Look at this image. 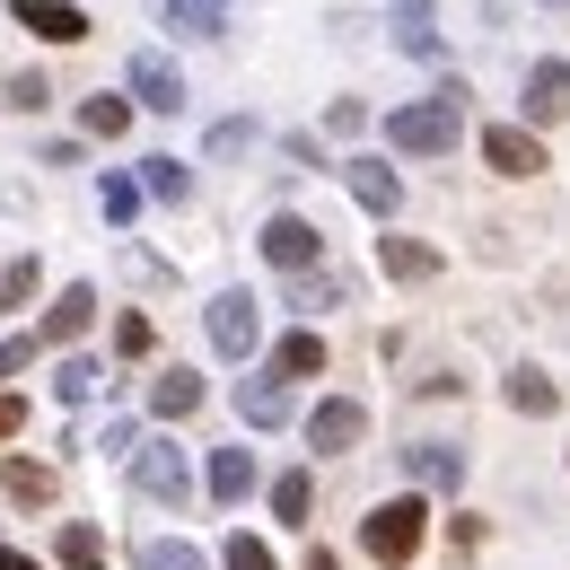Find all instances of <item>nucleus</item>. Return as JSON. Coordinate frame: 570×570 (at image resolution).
Segmentation results:
<instances>
[{
    "label": "nucleus",
    "instance_id": "nucleus-1",
    "mask_svg": "<svg viewBox=\"0 0 570 570\" xmlns=\"http://www.w3.org/2000/svg\"><path fill=\"white\" fill-rule=\"evenodd\" d=\"M456 132H465V79H448V88H430L422 106H395L386 115V149H413V158L456 149Z\"/></svg>",
    "mask_w": 570,
    "mask_h": 570
},
{
    "label": "nucleus",
    "instance_id": "nucleus-2",
    "mask_svg": "<svg viewBox=\"0 0 570 570\" xmlns=\"http://www.w3.org/2000/svg\"><path fill=\"white\" fill-rule=\"evenodd\" d=\"M422 492H395V500H377L368 518H360V553L368 562H386V570H404L413 553H422Z\"/></svg>",
    "mask_w": 570,
    "mask_h": 570
},
{
    "label": "nucleus",
    "instance_id": "nucleus-3",
    "mask_svg": "<svg viewBox=\"0 0 570 570\" xmlns=\"http://www.w3.org/2000/svg\"><path fill=\"white\" fill-rule=\"evenodd\" d=\"M264 255L282 264L289 282H298V273H325V228L298 219V212H273V219H264Z\"/></svg>",
    "mask_w": 570,
    "mask_h": 570
},
{
    "label": "nucleus",
    "instance_id": "nucleus-4",
    "mask_svg": "<svg viewBox=\"0 0 570 570\" xmlns=\"http://www.w3.org/2000/svg\"><path fill=\"white\" fill-rule=\"evenodd\" d=\"M360 439H368V404H360V395H325V404L307 413V448H316V456H352Z\"/></svg>",
    "mask_w": 570,
    "mask_h": 570
},
{
    "label": "nucleus",
    "instance_id": "nucleus-5",
    "mask_svg": "<svg viewBox=\"0 0 570 570\" xmlns=\"http://www.w3.org/2000/svg\"><path fill=\"white\" fill-rule=\"evenodd\" d=\"M334 176L352 185V203H360L368 219H377V228H386V219L404 212V185H395V167H386V158H343Z\"/></svg>",
    "mask_w": 570,
    "mask_h": 570
},
{
    "label": "nucleus",
    "instance_id": "nucleus-6",
    "mask_svg": "<svg viewBox=\"0 0 570 570\" xmlns=\"http://www.w3.org/2000/svg\"><path fill=\"white\" fill-rule=\"evenodd\" d=\"M212 343H219V360H246L264 343V307H255L246 289H219L212 298Z\"/></svg>",
    "mask_w": 570,
    "mask_h": 570
},
{
    "label": "nucleus",
    "instance_id": "nucleus-7",
    "mask_svg": "<svg viewBox=\"0 0 570 570\" xmlns=\"http://www.w3.org/2000/svg\"><path fill=\"white\" fill-rule=\"evenodd\" d=\"M132 483H141V500H176V509H185V492H194L185 448H176V439H149L141 456H132Z\"/></svg>",
    "mask_w": 570,
    "mask_h": 570
},
{
    "label": "nucleus",
    "instance_id": "nucleus-8",
    "mask_svg": "<svg viewBox=\"0 0 570 570\" xmlns=\"http://www.w3.org/2000/svg\"><path fill=\"white\" fill-rule=\"evenodd\" d=\"M483 167L492 176H544V141L527 124H483Z\"/></svg>",
    "mask_w": 570,
    "mask_h": 570
},
{
    "label": "nucleus",
    "instance_id": "nucleus-9",
    "mask_svg": "<svg viewBox=\"0 0 570 570\" xmlns=\"http://www.w3.org/2000/svg\"><path fill=\"white\" fill-rule=\"evenodd\" d=\"M88 325H97V289H88V282H71L62 298H53V307H45V325H36V343H45V352H62V343H79Z\"/></svg>",
    "mask_w": 570,
    "mask_h": 570
},
{
    "label": "nucleus",
    "instance_id": "nucleus-10",
    "mask_svg": "<svg viewBox=\"0 0 570 570\" xmlns=\"http://www.w3.org/2000/svg\"><path fill=\"white\" fill-rule=\"evenodd\" d=\"M132 97H141L149 115H185V71L167 53H132Z\"/></svg>",
    "mask_w": 570,
    "mask_h": 570
},
{
    "label": "nucleus",
    "instance_id": "nucleus-11",
    "mask_svg": "<svg viewBox=\"0 0 570 570\" xmlns=\"http://www.w3.org/2000/svg\"><path fill=\"white\" fill-rule=\"evenodd\" d=\"M9 18H18V27H36L45 45H88V9H71V0H18Z\"/></svg>",
    "mask_w": 570,
    "mask_h": 570
},
{
    "label": "nucleus",
    "instance_id": "nucleus-12",
    "mask_svg": "<svg viewBox=\"0 0 570 570\" xmlns=\"http://www.w3.org/2000/svg\"><path fill=\"white\" fill-rule=\"evenodd\" d=\"M404 474H413L422 492H456V483H465V456H456L448 439H413V448H404Z\"/></svg>",
    "mask_w": 570,
    "mask_h": 570
},
{
    "label": "nucleus",
    "instance_id": "nucleus-13",
    "mask_svg": "<svg viewBox=\"0 0 570 570\" xmlns=\"http://www.w3.org/2000/svg\"><path fill=\"white\" fill-rule=\"evenodd\" d=\"M237 422L246 430H282L289 422V377H237Z\"/></svg>",
    "mask_w": 570,
    "mask_h": 570
},
{
    "label": "nucleus",
    "instance_id": "nucleus-14",
    "mask_svg": "<svg viewBox=\"0 0 570 570\" xmlns=\"http://www.w3.org/2000/svg\"><path fill=\"white\" fill-rule=\"evenodd\" d=\"M570 115V62H535L527 71V124H562Z\"/></svg>",
    "mask_w": 570,
    "mask_h": 570
},
{
    "label": "nucleus",
    "instance_id": "nucleus-15",
    "mask_svg": "<svg viewBox=\"0 0 570 570\" xmlns=\"http://www.w3.org/2000/svg\"><path fill=\"white\" fill-rule=\"evenodd\" d=\"M377 273L386 282H439V246H422V237H377Z\"/></svg>",
    "mask_w": 570,
    "mask_h": 570
},
{
    "label": "nucleus",
    "instance_id": "nucleus-16",
    "mask_svg": "<svg viewBox=\"0 0 570 570\" xmlns=\"http://www.w3.org/2000/svg\"><path fill=\"white\" fill-rule=\"evenodd\" d=\"M194 404H203V377H194V368H158V377H149V413H158V422H185Z\"/></svg>",
    "mask_w": 570,
    "mask_h": 570
},
{
    "label": "nucleus",
    "instance_id": "nucleus-17",
    "mask_svg": "<svg viewBox=\"0 0 570 570\" xmlns=\"http://www.w3.org/2000/svg\"><path fill=\"white\" fill-rule=\"evenodd\" d=\"M255 492V448H212V500H237Z\"/></svg>",
    "mask_w": 570,
    "mask_h": 570
},
{
    "label": "nucleus",
    "instance_id": "nucleus-18",
    "mask_svg": "<svg viewBox=\"0 0 570 570\" xmlns=\"http://www.w3.org/2000/svg\"><path fill=\"white\" fill-rule=\"evenodd\" d=\"M273 377H325V334H316V325L282 334V352H273Z\"/></svg>",
    "mask_w": 570,
    "mask_h": 570
},
{
    "label": "nucleus",
    "instance_id": "nucleus-19",
    "mask_svg": "<svg viewBox=\"0 0 570 570\" xmlns=\"http://www.w3.org/2000/svg\"><path fill=\"white\" fill-rule=\"evenodd\" d=\"M500 395H509V413H527V422H535V413H553V404H562V386H553V377H544V368H509V386H500Z\"/></svg>",
    "mask_w": 570,
    "mask_h": 570
},
{
    "label": "nucleus",
    "instance_id": "nucleus-20",
    "mask_svg": "<svg viewBox=\"0 0 570 570\" xmlns=\"http://www.w3.org/2000/svg\"><path fill=\"white\" fill-rule=\"evenodd\" d=\"M0 492H9V500H36V509H45L62 483H53V465H36V456H9V465H0Z\"/></svg>",
    "mask_w": 570,
    "mask_h": 570
},
{
    "label": "nucleus",
    "instance_id": "nucleus-21",
    "mask_svg": "<svg viewBox=\"0 0 570 570\" xmlns=\"http://www.w3.org/2000/svg\"><path fill=\"white\" fill-rule=\"evenodd\" d=\"M158 18H167L176 36H219V27H228L219 0H158Z\"/></svg>",
    "mask_w": 570,
    "mask_h": 570
},
{
    "label": "nucleus",
    "instance_id": "nucleus-22",
    "mask_svg": "<svg viewBox=\"0 0 570 570\" xmlns=\"http://www.w3.org/2000/svg\"><path fill=\"white\" fill-rule=\"evenodd\" d=\"M79 124H88L97 141H124V132H132V97H106V88H97V97L79 106Z\"/></svg>",
    "mask_w": 570,
    "mask_h": 570
},
{
    "label": "nucleus",
    "instance_id": "nucleus-23",
    "mask_svg": "<svg viewBox=\"0 0 570 570\" xmlns=\"http://www.w3.org/2000/svg\"><path fill=\"white\" fill-rule=\"evenodd\" d=\"M343 298H352L343 273H298V282H289V307H307V316H316V307H343Z\"/></svg>",
    "mask_w": 570,
    "mask_h": 570
},
{
    "label": "nucleus",
    "instance_id": "nucleus-24",
    "mask_svg": "<svg viewBox=\"0 0 570 570\" xmlns=\"http://www.w3.org/2000/svg\"><path fill=\"white\" fill-rule=\"evenodd\" d=\"M395 36H404V53H439V27H430V0H395Z\"/></svg>",
    "mask_w": 570,
    "mask_h": 570
},
{
    "label": "nucleus",
    "instance_id": "nucleus-25",
    "mask_svg": "<svg viewBox=\"0 0 570 570\" xmlns=\"http://www.w3.org/2000/svg\"><path fill=\"white\" fill-rule=\"evenodd\" d=\"M53 553H62V570H106V535L97 527H62Z\"/></svg>",
    "mask_w": 570,
    "mask_h": 570
},
{
    "label": "nucleus",
    "instance_id": "nucleus-26",
    "mask_svg": "<svg viewBox=\"0 0 570 570\" xmlns=\"http://www.w3.org/2000/svg\"><path fill=\"white\" fill-rule=\"evenodd\" d=\"M132 562H141V570H212L203 553H194V544H185V535H149Z\"/></svg>",
    "mask_w": 570,
    "mask_h": 570
},
{
    "label": "nucleus",
    "instance_id": "nucleus-27",
    "mask_svg": "<svg viewBox=\"0 0 570 570\" xmlns=\"http://www.w3.org/2000/svg\"><path fill=\"white\" fill-rule=\"evenodd\" d=\"M149 176H141V194H158V203H185L194 194V167H176V158H141Z\"/></svg>",
    "mask_w": 570,
    "mask_h": 570
},
{
    "label": "nucleus",
    "instance_id": "nucleus-28",
    "mask_svg": "<svg viewBox=\"0 0 570 570\" xmlns=\"http://www.w3.org/2000/svg\"><path fill=\"white\" fill-rule=\"evenodd\" d=\"M0 106H18V115H45V106H53V88H45V71H9V88H0Z\"/></svg>",
    "mask_w": 570,
    "mask_h": 570
},
{
    "label": "nucleus",
    "instance_id": "nucleus-29",
    "mask_svg": "<svg viewBox=\"0 0 570 570\" xmlns=\"http://www.w3.org/2000/svg\"><path fill=\"white\" fill-rule=\"evenodd\" d=\"M36 282H45V264H36V255H18V264L0 273V316H9V307H27V298H36Z\"/></svg>",
    "mask_w": 570,
    "mask_h": 570
},
{
    "label": "nucleus",
    "instance_id": "nucleus-30",
    "mask_svg": "<svg viewBox=\"0 0 570 570\" xmlns=\"http://www.w3.org/2000/svg\"><path fill=\"white\" fill-rule=\"evenodd\" d=\"M97 377H106L97 360H62V368H53V395H62V404H88V395H97Z\"/></svg>",
    "mask_w": 570,
    "mask_h": 570
},
{
    "label": "nucleus",
    "instance_id": "nucleus-31",
    "mask_svg": "<svg viewBox=\"0 0 570 570\" xmlns=\"http://www.w3.org/2000/svg\"><path fill=\"white\" fill-rule=\"evenodd\" d=\"M97 212H106L115 228H124V219L141 212V185H132V176H106V185H97Z\"/></svg>",
    "mask_w": 570,
    "mask_h": 570
},
{
    "label": "nucleus",
    "instance_id": "nucleus-32",
    "mask_svg": "<svg viewBox=\"0 0 570 570\" xmlns=\"http://www.w3.org/2000/svg\"><path fill=\"white\" fill-rule=\"evenodd\" d=\"M273 518L307 527V474H282V483H273Z\"/></svg>",
    "mask_w": 570,
    "mask_h": 570
},
{
    "label": "nucleus",
    "instance_id": "nucleus-33",
    "mask_svg": "<svg viewBox=\"0 0 570 570\" xmlns=\"http://www.w3.org/2000/svg\"><path fill=\"white\" fill-rule=\"evenodd\" d=\"M219 570H273V553H264L255 535H228V553H219Z\"/></svg>",
    "mask_w": 570,
    "mask_h": 570
},
{
    "label": "nucleus",
    "instance_id": "nucleus-34",
    "mask_svg": "<svg viewBox=\"0 0 570 570\" xmlns=\"http://www.w3.org/2000/svg\"><path fill=\"white\" fill-rule=\"evenodd\" d=\"M36 352H45L36 334H9V343H0V377H18V368H36Z\"/></svg>",
    "mask_w": 570,
    "mask_h": 570
},
{
    "label": "nucleus",
    "instance_id": "nucleus-35",
    "mask_svg": "<svg viewBox=\"0 0 570 570\" xmlns=\"http://www.w3.org/2000/svg\"><path fill=\"white\" fill-rule=\"evenodd\" d=\"M149 343H158V334H149V316H124V325H115V352H124V360H141Z\"/></svg>",
    "mask_w": 570,
    "mask_h": 570
},
{
    "label": "nucleus",
    "instance_id": "nucleus-36",
    "mask_svg": "<svg viewBox=\"0 0 570 570\" xmlns=\"http://www.w3.org/2000/svg\"><path fill=\"white\" fill-rule=\"evenodd\" d=\"M246 141H255V124H219V132H212V158H237Z\"/></svg>",
    "mask_w": 570,
    "mask_h": 570
},
{
    "label": "nucleus",
    "instance_id": "nucleus-37",
    "mask_svg": "<svg viewBox=\"0 0 570 570\" xmlns=\"http://www.w3.org/2000/svg\"><path fill=\"white\" fill-rule=\"evenodd\" d=\"M18 430H27V404H18V395H0V439H18Z\"/></svg>",
    "mask_w": 570,
    "mask_h": 570
},
{
    "label": "nucleus",
    "instance_id": "nucleus-38",
    "mask_svg": "<svg viewBox=\"0 0 570 570\" xmlns=\"http://www.w3.org/2000/svg\"><path fill=\"white\" fill-rule=\"evenodd\" d=\"M298 570H343V562H334V553H325V544H307V562H298Z\"/></svg>",
    "mask_w": 570,
    "mask_h": 570
},
{
    "label": "nucleus",
    "instance_id": "nucleus-39",
    "mask_svg": "<svg viewBox=\"0 0 570 570\" xmlns=\"http://www.w3.org/2000/svg\"><path fill=\"white\" fill-rule=\"evenodd\" d=\"M0 570H45V562H27V553H9V544H0Z\"/></svg>",
    "mask_w": 570,
    "mask_h": 570
}]
</instances>
